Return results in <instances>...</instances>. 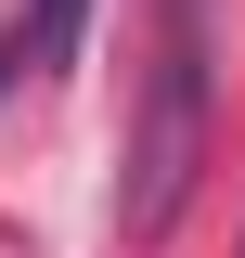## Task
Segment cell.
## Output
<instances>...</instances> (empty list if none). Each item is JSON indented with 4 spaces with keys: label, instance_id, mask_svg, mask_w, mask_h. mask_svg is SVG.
Returning a JSON list of instances; mask_svg holds the SVG:
<instances>
[{
    "label": "cell",
    "instance_id": "cell-1",
    "mask_svg": "<svg viewBox=\"0 0 245 258\" xmlns=\"http://www.w3.org/2000/svg\"><path fill=\"white\" fill-rule=\"evenodd\" d=\"M207 64H219V0H155L142 103H129V142H116V232L129 245H168L181 207H194V168H207Z\"/></svg>",
    "mask_w": 245,
    "mask_h": 258
},
{
    "label": "cell",
    "instance_id": "cell-2",
    "mask_svg": "<svg viewBox=\"0 0 245 258\" xmlns=\"http://www.w3.org/2000/svg\"><path fill=\"white\" fill-rule=\"evenodd\" d=\"M78 13H91V0H39V26H26V64H65V52H78Z\"/></svg>",
    "mask_w": 245,
    "mask_h": 258
}]
</instances>
